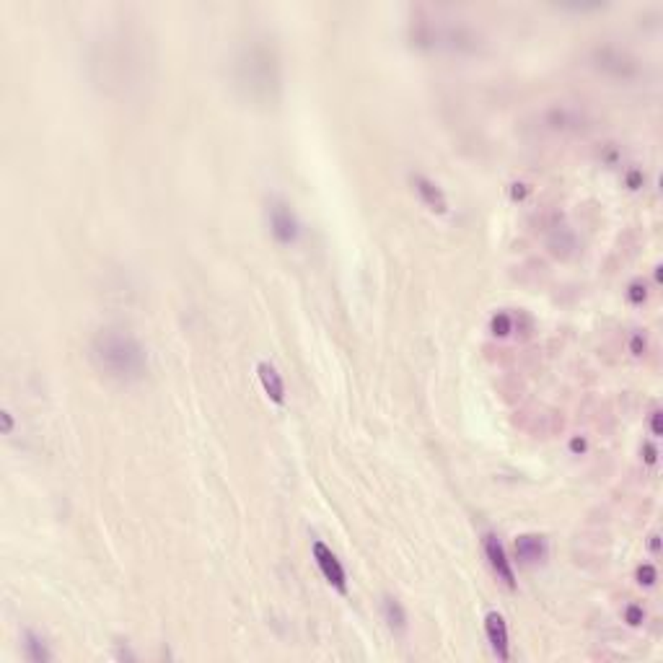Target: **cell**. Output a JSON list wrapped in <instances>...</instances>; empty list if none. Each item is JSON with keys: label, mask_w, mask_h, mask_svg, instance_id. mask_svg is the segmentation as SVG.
<instances>
[{"label": "cell", "mask_w": 663, "mask_h": 663, "mask_svg": "<svg viewBox=\"0 0 663 663\" xmlns=\"http://www.w3.org/2000/svg\"><path fill=\"white\" fill-rule=\"evenodd\" d=\"M234 88L244 101L257 107H272L280 99L283 88V68L280 55L270 39H249L234 55L231 65Z\"/></svg>", "instance_id": "1"}, {"label": "cell", "mask_w": 663, "mask_h": 663, "mask_svg": "<svg viewBox=\"0 0 663 663\" xmlns=\"http://www.w3.org/2000/svg\"><path fill=\"white\" fill-rule=\"evenodd\" d=\"M88 357L101 376L117 384H135L148 373V353L143 343L117 327L99 329L91 337Z\"/></svg>", "instance_id": "2"}, {"label": "cell", "mask_w": 663, "mask_h": 663, "mask_svg": "<svg viewBox=\"0 0 663 663\" xmlns=\"http://www.w3.org/2000/svg\"><path fill=\"white\" fill-rule=\"evenodd\" d=\"M112 42L115 44H109L107 39L101 47V55L93 58V71H101L93 78H96V86H101L107 93H112V88L127 93L130 86H137L135 80H143V68L148 65V60L130 42L127 34H117V39Z\"/></svg>", "instance_id": "3"}, {"label": "cell", "mask_w": 663, "mask_h": 663, "mask_svg": "<svg viewBox=\"0 0 663 663\" xmlns=\"http://www.w3.org/2000/svg\"><path fill=\"white\" fill-rule=\"evenodd\" d=\"M591 65L599 73L609 75L614 80H637L642 75V65L640 60L630 55L627 50H620V47H612V44H604V47H596L591 52Z\"/></svg>", "instance_id": "4"}, {"label": "cell", "mask_w": 663, "mask_h": 663, "mask_svg": "<svg viewBox=\"0 0 663 663\" xmlns=\"http://www.w3.org/2000/svg\"><path fill=\"white\" fill-rule=\"evenodd\" d=\"M267 218H270L272 236H275L280 244L291 246V244L298 241V234H301L298 218H296V213H293L286 200H272L270 210H267Z\"/></svg>", "instance_id": "5"}, {"label": "cell", "mask_w": 663, "mask_h": 663, "mask_svg": "<svg viewBox=\"0 0 663 663\" xmlns=\"http://www.w3.org/2000/svg\"><path fill=\"white\" fill-rule=\"evenodd\" d=\"M311 555H314L316 565H319L321 575L327 578V583L335 585L340 593H348V575H345V568H343V563L337 560L335 552H332L324 542L316 539V542L311 544Z\"/></svg>", "instance_id": "6"}, {"label": "cell", "mask_w": 663, "mask_h": 663, "mask_svg": "<svg viewBox=\"0 0 663 663\" xmlns=\"http://www.w3.org/2000/svg\"><path fill=\"white\" fill-rule=\"evenodd\" d=\"M482 547H485L487 563H490V568L495 570V575H498L500 580L508 585V588H516L513 565H511V560H508L506 547L500 544L498 536H495V534H485V536H482Z\"/></svg>", "instance_id": "7"}, {"label": "cell", "mask_w": 663, "mask_h": 663, "mask_svg": "<svg viewBox=\"0 0 663 663\" xmlns=\"http://www.w3.org/2000/svg\"><path fill=\"white\" fill-rule=\"evenodd\" d=\"M485 635L487 642H490L492 653L500 658V661H508L511 658V648H508V625L503 620V614L490 612L485 617Z\"/></svg>", "instance_id": "8"}, {"label": "cell", "mask_w": 663, "mask_h": 663, "mask_svg": "<svg viewBox=\"0 0 663 663\" xmlns=\"http://www.w3.org/2000/svg\"><path fill=\"white\" fill-rule=\"evenodd\" d=\"M257 376H259V384H262L264 394H267L275 404H283V402H286V381H283L278 368L272 363H267V360H259Z\"/></svg>", "instance_id": "9"}, {"label": "cell", "mask_w": 663, "mask_h": 663, "mask_svg": "<svg viewBox=\"0 0 663 663\" xmlns=\"http://www.w3.org/2000/svg\"><path fill=\"white\" fill-rule=\"evenodd\" d=\"M412 184H414V192L420 194V200L425 202L433 213H446V210H449V200H446V194L441 192V187L435 184L433 179L422 177V174H414Z\"/></svg>", "instance_id": "10"}, {"label": "cell", "mask_w": 663, "mask_h": 663, "mask_svg": "<svg viewBox=\"0 0 663 663\" xmlns=\"http://www.w3.org/2000/svg\"><path fill=\"white\" fill-rule=\"evenodd\" d=\"M516 555H518V560L523 565L542 563L544 557H547V542H544V536H536V534L518 536V539H516Z\"/></svg>", "instance_id": "11"}, {"label": "cell", "mask_w": 663, "mask_h": 663, "mask_svg": "<svg viewBox=\"0 0 663 663\" xmlns=\"http://www.w3.org/2000/svg\"><path fill=\"white\" fill-rule=\"evenodd\" d=\"M583 122V115H578V112H573V109H565V107H557V109H549L547 112V125L555 130H568V127H578Z\"/></svg>", "instance_id": "12"}, {"label": "cell", "mask_w": 663, "mask_h": 663, "mask_svg": "<svg viewBox=\"0 0 663 663\" xmlns=\"http://www.w3.org/2000/svg\"><path fill=\"white\" fill-rule=\"evenodd\" d=\"M24 653H26V658L34 663H47L52 658V653L47 650V645H44V640L39 637V635L34 632H26L24 635Z\"/></svg>", "instance_id": "13"}, {"label": "cell", "mask_w": 663, "mask_h": 663, "mask_svg": "<svg viewBox=\"0 0 663 663\" xmlns=\"http://www.w3.org/2000/svg\"><path fill=\"white\" fill-rule=\"evenodd\" d=\"M384 620L389 622V627L394 630V632H404L407 630V614L404 609H402V604L397 599H384Z\"/></svg>", "instance_id": "14"}, {"label": "cell", "mask_w": 663, "mask_h": 663, "mask_svg": "<svg viewBox=\"0 0 663 663\" xmlns=\"http://www.w3.org/2000/svg\"><path fill=\"white\" fill-rule=\"evenodd\" d=\"M637 578H640V583L653 585V583H656L658 573H656V568H653V565H640V568H637Z\"/></svg>", "instance_id": "15"}, {"label": "cell", "mask_w": 663, "mask_h": 663, "mask_svg": "<svg viewBox=\"0 0 663 663\" xmlns=\"http://www.w3.org/2000/svg\"><path fill=\"white\" fill-rule=\"evenodd\" d=\"M492 329H495V335H508V329H511V319L508 316H495L492 319Z\"/></svg>", "instance_id": "16"}, {"label": "cell", "mask_w": 663, "mask_h": 663, "mask_svg": "<svg viewBox=\"0 0 663 663\" xmlns=\"http://www.w3.org/2000/svg\"><path fill=\"white\" fill-rule=\"evenodd\" d=\"M625 617H627V622L632 625V627H637V625L642 622V617H645V614H642L640 606H627V612H625Z\"/></svg>", "instance_id": "17"}, {"label": "cell", "mask_w": 663, "mask_h": 663, "mask_svg": "<svg viewBox=\"0 0 663 663\" xmlns=\"http://www.w3.org/2000/svg\"><path fill=\"white\" fill-rule=\"evenodd\" d=\"M627 296H630V301H632V303H640V301H645V286H640V283H632V286H630Z\"/></svg>", "instance_id": "18"}, {"label": "cell", "mask_w": 663, "mask_h": 663, "mask_svg": "<svg viewBox=\"0 0 663 663\" xmlns=\"http://www.w3.org/2000/svg\"><path fill=\"white\" fill-rule=\"evenodd\" d=\"M0 420H3V433L6 435L14 433V414L8 412V409H3V412H0Z\"/></svg>", "instance_id": "19"}, {"label": "cell", "mask_w": 663, "mask_h": 663, "mask_svg": "<svg viewBox=\"0 0 663 663\" xmlns=\"http://www.w3.org/2000/svg\"><path fill=\"white\" fill-rule=\"evenodd\" d=\"M650 430H653V435H661V409H653L650 412Z\"/></svg>", "instance_id": "20"}, {"label": "cell", "mask_w": 663, "mask_h": 663, "mask_svg": "<svg viewBox=\"0 0 663 663\" xmlns=\"http://www.w3.org/2000/svg\"><path fill=\"white\" fill-rule=\"evenodd\" d=\"M656 459H658V451L653 449V446H645V461L656 464Z\"/></svg>", "instance_id": "21"}, {"label": "cell", "mask_w": 663, "mask_h": 663, "mask_svg": "<svg viewBox=\"0 0 663 663\" xmlns=\"http://www.w3.org/2000/svg\"><path fill=\"white\" fill-rule=\"evenodd\" d=\"M573 449H575V451H583V449H585V441H580V438H575V441H573Z\"/></svg>", "instance_id": "22"}, {"label": "cell", "mask_w": 663, "mask_h": 663, "mask_svg": "<svg viewBox=\"0 0 663 663\" xmlns=\"http://www.w3.org/2000/svg\"><path fill=\"white\" fill-rule=\"evenodd\" d=\"M650 549H653V552H658V534L650 536Z\"/></svg>", "instance_id": "23"}]
</instances>
